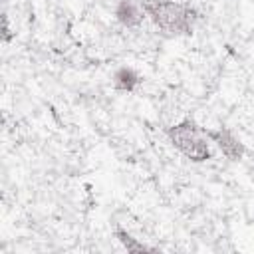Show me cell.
Returning <instances> with one entry per match:
<instances>
[{
    "label": "cell",
    "instance_id": "277c9868",
    "mask_svg": "<svg viewBox=\"0 0 254 254\" xmlns=\"http://www.w3.org/2000/svg\"><path fill=\"white\" fill-rule=\"evenodd\" d=\"M115 18L125 28H137L143 22L145 12H143L139 0H119L115 6Z\"/></svg>",
    "mask_w": 254,
    "mask_h": 254
},
{
    "label": "cell",
    "instance_id": "5b68a950",
    "mask_svg": "<svg viewBox=\"0 0 254 254\" xmlns=\"http://www.w3.org/2000/svg\"><path fill=\"white\" fill-rule=\"evenodd\" d=\"M111 79H113V87H115L117 91H125V93L135 91V87L141 83V75H139L131 65H121V67H117Z\"/></svg>",
    "mask_w": 254,
    "mask_h": 254
},
{
    "label": "cell",
    "instance_id": "6da1fadb",
    "mask_svg": "<svg viewBox=\"0 0 254 254\" xmlns=\"http://www.w3.org/2000/svg\"><path fill=\"white\" fill-rule=\"evenodd\" d=\"M145 16L163 32L175 36L192 34L196 22V10L189 4L175 0H139Z\"/></svg>",
    "mask_w": 254,
    "mask_h": 254
},
{
    "label": "cell",
    "instance_id": "7a4b0ae2",
    "mask_svg": "<svg viewBox=\"0 0 254 254\" xmlns=\"http://www.w3.org/2000/svg\"><path fill=\"white\" fill-rule=\"evenodd\" d=\"M169 141L190 161L202 163L212 159V149H210V139L202 127H198L194 121L185 119L173 127L167 129Z\"/></svg>",
    "mask_w": 254,
    "mask_h": 254
},
{
    "label": "cell",
    "instance_id": "3957f363",
    "mask_svg": "<svg viewBox=\"0 0 254 254\" xmlns=\"http://www.w3.org/2000/svg\"><path fill=\"white\" fill-rule=\"evenodd\" d=\"M208 139L222 151V155L230 161H240L244 157V145L240 143L238 137H234V133H230L228 129L224 127H218V129H204Z\"/></svg>",
    "mask_w": 254,
    "mask_h": 254
},
{
    "label": "cell",
    "instance_id": "8992f818",
    "mask_svg": "<svg viewBox=\"0 0 254 254\" xmlns=\"http://www.w3.org/2000/svg\"><path fill=\"white\" fill-rule=\"evenodd\" d=\"M115 236H117V240L129 250V252H153L155 248L153 246H147V244H143V242H139L137 238H133L127 230H123V228H117L115 230Z\"/></svg>",
    "mask_w": 254,
    "mask_h": 254
},
{
    "label": "cell",
    "instance_id": "52a82bcc",
    "mask_svg": "<svg viewBox=\"0 0 254 254\" xmlns=\"http://www.w3.org/2000/svg\"><path fill=\"white\" fill-rule=\"evenodd\" d=\"M2 40H4V42H10V40H12V34H10V28H8V18H6V14H2Z\"/></svg>",
    "mask_w": 254,
    "mask_h": 254
}]
</instances>
